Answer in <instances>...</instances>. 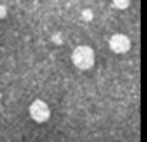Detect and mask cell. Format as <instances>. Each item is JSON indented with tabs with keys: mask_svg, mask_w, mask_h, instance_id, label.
Returning a JSON list of instances; mask_svg holds the SVG:
<instances>
[{
	"mask_svg": "<svg viewBox=\"0 0 147 142\" xmlns=\"http://www.w3.org/2000/svg\"><path fill=\"white\" fill-rule=\"evenodd\" d=\"M109 46H110V50L114 51V53H117V55H123V53L129 51V48H131V42H129V38L126 35H123V34H115V35L110 37Z\"/></svg>",
	"mask_w": 147,
	"mask_h": 142,
	"instance_id": "cell-3",
	"label": "cell"
},
{
	"mask_svg": "<svg viewBox=\"0 0 147 142\" xmlns=\"http://www.w3.org/2000/svg\"><path fill=\"white\" fill-rule=\"evenodd\" d=\"M112 2H114L115 8H118V10H126L131 3V0H112Z\"/></svg>",
	"mask_w": 147,
	"mask_h": 142,
	"instance_id": "cell-5",
	"label": "cell"
},
{
	"mask_svg": "<svg viewBox=\"0 0 147 142\" xmlns=\"http://www.w3.org/2000/svg\"><path fill=\"white\" fill-rule=\"evenodd\" d=\"M93 18H94V13H93L91 8H85V10H82V19L86 22L93 21Z\"/></svg>",
	"mask_w": 147,
	"mask_h": 142,
	"instance_id": "cell-4",
	"label": "cell"
},
{
	"mask_svg": "<svg viewBox=\"0 0 147 142\" xmlns=\"http://www.w3.org/2000/svg\"><path fill=\"white\" fill-rule=\"evenodd\" d=\"M8 15V10L5 5H0V18H5V16Z\"/></svg>",
	"mask_w": 147,
	"mask_h": 142,
	"instance_id": "cell-7",
	"label": "cell"
},
{
	"mask_svg": "<svg viewBox=\"0 0 147 142\" xmlns=\"http://www.w3.org/2000/svg\"><path fill=\"white\" fill-rule=\"evenodd\" d=\"M30 118L37 123H45L50 118V107L47 102H43L42 99H35L29 107Z\"/></svg>",
	"mask_w": 147,
	"mask_h": 142,
	"instance_id": "cell-2",
	"label": "cell"
},
{
	"mask_svg": "<svg viewBox=\"0 0 147 142\" xmlns=\"http://www.w3.org/2000/svg\"><path fill=\"white\" fill-rule=\"evenodd\" d=\"M74 66L80 70H88L94 66V50L88 45H80L72 51Z\"/></svg>",
	"mask_w": 147,
	"mask_h": 142,
	"instance_id": "cell-1",
	"label": "cell"
},
{
	"mask_svg": "<svg viewBox=\"0 0 147 142\" xmlns=\"http://www.w3.org/2000/svg\"><path fill=\"white\" fill-rule=\"evenodd\" d=\"M51 42H53V43H56V45H63V42H64L63 34H61V32L53 34V35H51Z\"/></svg>",
	"mask_w": 147,
	"mask_h": 142,
	"instance_id": "cell-6",
	"label": "cell"
}]
</instances>
